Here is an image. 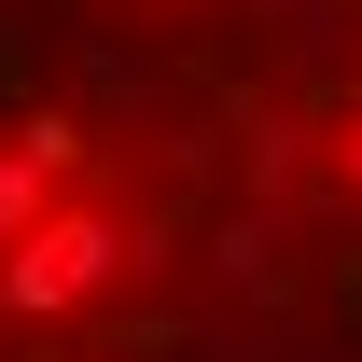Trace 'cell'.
I'll use <instances>...</instances> for the list:
<instances>
[{"label":"cell","instance_id":"obj_1","mask_svg":"<svg viewBox=\"0 0 362 362\" xmlns=\"http://www.w3.org/2000/svg\"><path fill=\"white\" fill-rule=\"evenodd\" d=\"M112 279H126V237L98 223V209H28V223L0 237V307H28V320H70V307H98V293H112Z\"/></svg>","mask_w":362,"mask_h":362}]
</instances>
